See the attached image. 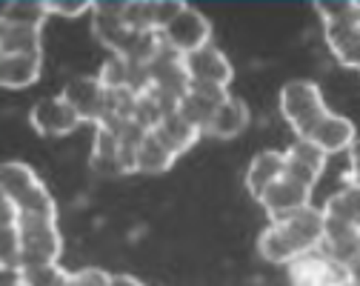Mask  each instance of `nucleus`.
<instances>
[{
  "label": "nucleus",
  "instance_id": "1",
  "mask_svg": "<svg viewBox=\"0 0 360 286\" xmlns=\"http://www.w3.org/2000/svg\"><path fill=\"white\" fill-rule=\"evenodd\" d=\"M0 183H4V204L15 209V218L29 220H55L58 209L43 180L20 161H6L0 166Z\"/></svg>",
  "mask_w": 360,
  "mask_h": 286
},
{
  "label": "nucleus",
  "instance_id": "2",
  "mask_svg": "<svg viewBox=\"0 0 360 286\" xmlns=\"http://www.w3.org/2000/svg\"><path fill=\"white\" fill-rule=\"evenodd\" d=\"M281 115L295 129L297 140H306L311 129L329 115L321 86L311 80H289L281 89Z\"/></svg>",
  "mask_w": 360,
  "mask_h": 286
},
{
  "label": "nucleus",
  "instance_id": "3",
  "mask_svg": "<svg viewBox=\"0 0 360 286\" xmlns=\"http://www.w3.org/2000/svg\"><path fill=\"white\" fill-rule=\"evenodd\" d=\"M18 232H20V261L18 269L26 266H40V263H58L63 241L55 220H29V218H15Z\"/></svg>",
  "mask_w": 360,
  "mask_h": 286
},
{
  "label": "nucleus",
  "instance_id": "4",
  "mask_svg": "<svg viewBox=\"0 0 360 286\" xmlns=\"http://www.w3.org/2000/svg\"><path fill=\"white\" fill-rule=\"evenodd\" d=\"M60 94L77 112L80 120H89L95 126L106 123V118L112 112V92L98 77H72Z\"/></svg>",
  "mask_w": 360,
  "mask_h": 286
},
{
  "label": "nucleus",
  "instance_id": "5",
  "mask_svg": "<svg viewBox=\"0 0 360 286\" xmlns=\"http://www.w3.org/2000/svg\"><path fill=\"white\" fill-rule=\"evenodd\" d=\"M209 37H212V23L206 20V15H200L192 6H186L184 12H180L169 23V29L163 32L166 46L174 55H180V58L203 49V46H209Z\"/></svg>",
  "mask_w": 360,
  "mask_h": 286
},
{
  "label": "nucleus",
  "instance_id": "6",
  "mask_svg": "<svg viewBox=\"0 0 360 286\" xmlns=\"http://www.w3.org/2000/svg\"><path fill=\"white\" fill-rule=\"evenodd\" d=\"M289 280L292 286H346L349 269L335 263L318 249V252L300 255L297 261L289 263Z\"/></svg>",
  "mask_w": 360,
  "mask_h": 286
},
{
  "label": "nucleus",
  "instance_id": "7",
  "mask_svg": "<svg viewBox=\"0 0 360 286\" xmlns=\"http://www.w3.org/2000/svg\"><path fill=\"white\" fill-rule=\"evenodd\" d=\"M283 237L289 241V247L295 249V255H309V252H318L321 244H323V232H326V215L323 209H314V206H306L303 212H297L295 218L289 220H281L275 223Z\"/></svg>",
  "mask_w": 360,
  "mask_h": 286
},
{
  "label": "nucleus",
  "instance_id": "8",
  "mask_svg": "<svg viewBox=\"0 0 360 286\" xmlns=\"http://www.w3.org/2000/svg\"><path fill=\"white\" fill-rule=\"evenodd\" d=\"M311 201V189L297 183L295 178L283 175L275 186L266 189V195L260 198L263 209L269 212V223H281V220H289L295 218L297 212H303Z\"/></svg>",
  "mask_w": 360,
  "mask_h": 286
},
{
  "label": "nucleus",
  "instance_id": "9",
  "mask_svg": "<svg viewBox=\"0 0 360 286\" xmlns=\"http://www.w3.org/2000/svg\"><path fill=\"white\" fill-rule=\"evenodd\" d=\"M184 72L189 77V83H206V86H223L229 89L232 77H235V69L229 63V58L223 55L214 46H203V49L192 52V55H184Z\"/></svg>",
  "mask_w": 360,
  "mask_h": 286
},
{
  "label": "nucleus",
  "instance_id": "10",
  "mask_svg": "<svg viewBox=\"0 0 360 286\" xmlns=\"http://www.w3.org/2000/svg\"><path fill=\"white\" fill-rule=\"evenodd\" d=\"M232 98V94L223 89V86H206V83H189L186 94L177 101V112L184 115L192 126H198L203 135L217 112L220 104H226Z\"/></svg>",
  "mask_w": 360,
  "mask_h": 286
},
{
  "label": "nucleus",
  "instance_id": "11",
  "mask_svg": "<svg viewBox=\"0 0 360 286\" xmlns=\"http://www.w3.org/2000/svg\"><path fill=\"white\" fill-rule=\"evenodd\" d=\"M29 123H32L34 132L43 135V137H58V135L75 132L83 120H80L77 112L66 104L63 94H55V98H43V101H37V104L32 106Z\"/></svg>",
  "mask_w": 360,
  "mask_h": 286
},
{
  "label": "nucleus",
  "instance_id": "12",
  "mask_svg": "<svg viewBox=\"0 0 360 286\" xmlns=\"http://www.w3.org/2000/svg\"><path fill=\"white\" fill-rule=\"evenodd\" d=\"M283 158H286V175L295 178L297 183L314 189V183H318V178L323 175V166H326V152L309 140H295L283 152Z\"/></svg>",
  "mask_w": 360,
  "mask_h": 286
},
{
  "label": "nucleus",
  "instance_id": "13",
  "mask_svg": "<svg viewBox=\"0 0 360 286\" xmlns=\"http://www.w3.org/2000/svg\"><path fill=\"white\" fill-rule=\"evenodd\" d=\"M323 32H326V43H329L332 55L343 66L360 69V15L323 23Z\"/></svg>",
  "mask_w": 360,
  "mask_h": 286
},
{
  "label": "nucleus",
  "instance_id": "14",
  "mask_svg": "<svg viewBox=\"0 0 360 286\" xmlns=\"http://www.w3.org/2000/svg\"><path fill=\"white\" fill-rule=\"evenodd\" d=\"M321 252L326 258H332L340 266H352L354 261H360V229L338 223V220H326V232H323V244Z\"/></svg>",
  "mask_w": 360,
  "mask_h": 286
},
{
  "label": "nucleus",
  "instance_id": "15",
  "mask_svg": "<svg viewBox=\"0 0 360 286\" xmlns=\"http://www.w3.org/2000/svg\"><path fill=\"white\" fill-rule=\"evenodd\" d=\"M354 126H352V120L349 118H343V115H335V112H329L318 126L311 129V135L306 137L309 143H314L318 149H323L326 155H335V152H349V147L354 143Z\"/></svg>",
  "mask_w": 360,
  "mask_h": 286
},
{
  "label": "nucleus",
  "instance_id": "16",
  "mask_svg": "<svg viewBox=\"0 0 360 286\" xmlns=\"http://www.w3.org/2000/svg\"><path fill=\"white\" fill-rule=\"evenodd\" d=\"M286 175V158L283 152H260L252 163H249V172H246V189L249 195L260 204V198L266 195L269 186H275L281 178Z\"/></svg>",
  "mask_w": 360,
  "mask_h": 286
},
{
  "label": "nucleus",
  "instance_id": "17",
  "mask_svg": "<svg viewBox=\"0 0 360 286\" xmlns=\"http://www.w3.org/2000/svg\"><path fill=\"white\" fill-rule=\"evenodd\" d=\"M123 147H120V132L101 123L95 132V147H92V169L98 175H123V158H120Z\"/></svg>",
  "mask_w": 360,
  "mask_h": 286
},
{
  "label": "nucleus",
  "instance_id": "18",
  "mask_svg": "<svg viewBox=\"0 0 360 286\" xmlns=\"http://www.w3.org/2000/svg\"><path fill=\"white\" fill-rule=\"evenodd\" d=\"M152 132L166 143V147H169L177 158L184 155L186 149H192V143L203 135L198 126H192V123H189L184 115H180L177 109H174V112H169V115L160 120V126H158V129H152Z\"/></svg>",
  "mask_w": 360,
  "mask_h": 286
},
{
  "label": "nucleus",
  "instance_id": "19",
  "mask_svg": "<svg viewBox=\"0 0 360 286\" xmlns=\"http://www.w3.org/2000/svg\"><path fill=\"white\" fill-rule=\"evenodd\" d=\"M40 55H6L0 58V83L6 89H26L40 77Z\"/></svg>",
  "mask_w": 360,
  "mask_h": 286
},
{
  "label": "nucleus",
  "instance_id": "20",
  "mask_svg": "<svg viewBox=\"0 0 360 286\" xmlns=\"http://www.w3.org/2000/svg\"><path fill=\"white\" fill-rule=\"evenodd\" d=\"M246 123H249V109L243 106V101L229 98L226 104H220V106H217V112H214V118H212L206 135L229 140V137L240 135V132L246 129Z\"/></svg>",
  "mask_w": 360,
  "mask_h": 286
},
{
  "label": "nucleus",
  "instance_id": "21",
  "mask_svg": "<svg viewBox=\"0 0 360 286\" xmlns=\"http://www.w3.org/2000/svg\"><path fill=\"white\" fill-rule=\"evenodd\" d=\"M323 215H326V220H338V223L360 229V186L346 183L340 192H335L326 201Z\"/></svg>",
  "mask_w": 360,
  "mask_h": 286
},
{
  "label": "nucleus",
  "instance_id": "22",
  "mask_svg": "<svg viewBox=\"0 0 360 286\" xmlns=\"http://www.w3.org/2000/svg\"><path fill=\"white\" fill-rule=\"evenodd\" d=\"M174 161H177V155L166 147V143L155 132H146V137L141 140V147H138V172H143V175H160Z\"/></svg>",
  "mask_w": 360,
  "mask_h": 286
},
{
  "label": "nucleus",
  "instance_id": "23",
  "mask_svg": "<svg viewBox=\"0 0 360 286\" xmlns=\"http://www.w3.org/2000/svg\"><path fill=\"white\" fill-rule=\"evenodd\" d=\"M0 55H40V29L0 23Z\"/></svg>",
  "mask_w": 360,
  "mask_h": 286
},
{
  "label": "nucleus",
  "instance_id": "24",
  "mask_svg": "<svg viewBox=\"0 0 360 286\" xmlns=\"http://www.w3.org/2000/svg\"><path fill=\"white\" fill-rule=\"evenodd\" d=\"M49 18L46 4L40 0H9L4 4V12H0V20L12 23V26H29V29H40Z\"/></svg>",
  "mask_w": 360,
  "mask_h": 286
},
{
  "label": "nucleus",
  "instance_id": "25",
  "mask_svg": "<svg viewBox=\"0 0 360 286\" xmlns=\"http://www.w3.org/2000/svg\"><path fill=\"white\" fill-rule=\"evenodd\" d=\"M257 252L266 258V261H272V263H292V261H297V255H295V249L289 247V241L283 237V232L275 226V223H269L263 232H260V237H257Z\"/></svg>",
  "mask_w": 360,
  "mask_h": 286
},
{
  "label": "nucleus",
  "instance_id": "26",
  "mask_svg": "<svg viewBox=\"0 0 360 286\" xmlns=\"http://www.w3.org/2000/svg\"><path fill=\"white\" fill-rule=\"evenodd\" d=\"M72 272H63L58 263H40V266H26L20 269L23 286H66Z\"/></svg>",
  "mask_w": 360,
  "mask_h": 286
},
{
  "label": "nucleus",
  "instance_id": "27",
  "mask_svg": "<svg viewBox=\"0 0 360 286\" xmlns=\"http://www.w3.org/2000/svg\"><path fill=\"white\" fill-rule=\"evenodd\" d=\"M112 280H115V275H109V272L92 266V269L72 272L69 280H66V286H112Z\"/></svg>",
  "mask_w": 360,
  "mask_h": 286
},
{
  "label": "nucleus",
  "instance_id": "28",
  "mask_svg": "<svg viewBox=\"0 0 360 286\" xmlns=\"http://www.w3.org/2000/svg\"><path fill=\"white\" fill-rule=\"evenodd\" d=\"M46 9H49V15H63V18H77V15H83V12H92L95 9V4H86V0H77V4H46Z\"/></svg>",
  "mask_w": 360,
  "mask_h": 286
},
{
  "label": "nucleus",
  "instance_id": "29",
  "mask_svg": "<svg viewBox=\"0 0 360 286\" xmlns=\"http://www.w3.org/2000/svg\"><path fill=\"white\" fill-rule=\"evenodd\" d=\"M343 180L352 186H360V137H354V143L349 147V172Z\"/></svg>",
  "mask_w": 360,
  "mask_h": 286
},
{
  "label": "nucleus",
  "instance_id": "30",
  "mask_svg": "<svg viewBox=\"0 0 360 286\" xmlns=\"http://www.w3.org/2000/svg\"><path fill=\"white\" fill-rule=\"evenodd\" d=\"M112 286H143L138 278H131V275H115Z\"/></svg>",
  "mask_w": 360,
  "mask_h": 286
},
{
  "label": "nucleus",
  "instance_id": "31",
  "mask_svg": "<svg viewBox=\"0 0 360 286\" xmlns=\"http://www.w3.org/2000/svg\"><path fill=\"white\" fill-rule=\"evenodd\" d=\"M349 283H352V286H360V261H354V263L349 266Z\"/></svg>",
  "mask_w": 360,
  "mask_h": 286
},
{
  "label": "nucleus",
  "instance_id": "32",
  "mask_svg": "<svg viewBox=\"0 0 360 286\" xmlns=\"http://www.w3.org/2000/svg\"><path fill=\"white\" fill-rule=\"evenodd\" d=\"M15 286H23V280H20V283H15Z\"/></svg>",
  "mask_w": 360,
  "mask_h": 286
},
{
  "label": "nucleus",
  "instance_id": "33",
  "mask_svg": "<svg viewBox=\"0 0 360 286\" xmlns=\"http://www.w3.org/2000/svg\"><path fill=\"white\" fill-rule=\"evenodd\" d=\"M346 286H352V283H346Z\"/></svg>",
  "mask_w": 360,
  "mask_h": 286
}]
</instances>
